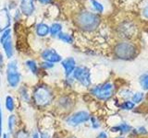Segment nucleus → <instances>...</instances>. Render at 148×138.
<instances>
[{"instance_id": "nucleus-11", "label": "nucleus", "mask_w": 148, "mask_h": 138, "mask_svg": "<svg viewBox=\"0 0 148 138\" xmlns=\"http://www.w3.org/2000/svg\"><path fill=\"white\" fill-rule=\"evenodd\" d=\"M20 8H21V12L23 15H25L27 17L32 16L35 9L34 0H21Z\"/></svg>"}, {"instance_id": "nucleus-38", "label": "nucleus", "mask_w": 148, "mask_h": 138, "mask_svg": "<svg viewBox=\"0 0 148 138\" xmlns=\"http://www.w3.org/2000/svg\"><path fill=\"white\" fill-rule=\"evenodd\" d=\"M1 138H9L8 133H3V135H2V137H1Z\"/></svg>"}, {"instance_id": "nucleus-20", "label": "nucleus", "mask_w": 148, "mask_h": 138, "mask_svg": "<svg viewBox=\"0 0 148 138\" xmlns=\"http://www.w3.org/2000/svg\"><path fill=\"white\" fill-rule=\"evenodd\" d=\"M139 83L142 87V89L143 90H147L148 91V73L143 74L140 76V79H139Z\"/></svg>"}, {"instance_id": "nucleus-25", "label": "nucleus", "mask_w": 148, "mask_h": 138, "mask_svg": "<svg viewBox=\"0 0 148 138\" xmlns=\"http://www.w3.org/2000/svg\"><path fill=\"white\" fill-rule=\"evenodd\" d=\"M90 2L92 3V7H94V8L95 9L96 11H98L100 13H102L104 11V7H103V5L100 4L99 2H97L96 0H90Z\"/></svg>"}, {"instance_id": "nucleus-6", "label": "nucleus", "mask_w": 148, "mask_h": 138, "mask_svg": "<svg viewBox=\"0 0 148 138\" xmlns=\"http://www.w3.org/2000/svg\"><path fill=\"white\" fill-rule=\"evenodd\" d=\"M72 76L74 79L77 80L82 87H89L92 84L90 69L86 66L76 67L72 74Z\"/></svg>"}, {"instance_id": "nucleus-33", "label": "nucleus", "mask_w": 148, "mask_h": 138, "mask_svg": "<svg viewBox=\"0 0 148 138\" xmlns=\"http://www.w3.org/2000/svg\"><path fill=\"white\" fill-rule=\"evenodd\" d=\"M40 138H50L49 135L46 132H43V133H40Z\"/></svg>"}, {"instance_id": "nucleus-37", "label": "nucleus", "mask_w": 148, "mask_h": 138, "mask_svg": "<svg viewBox=\"0 0 148 138\" xmlns=\"http://www.w3.org/2000/svg\"><path fill=\"white\" fill-rule=\"evenodd\" d=\"M38 1L40 3H42V4H48L51 1V0H38Z\"/></svg>"}, {"instance_id": "nucleus-18", "label": "nucleus", "mask_w": 148, "mask_h": 138, "mask_svg": "<svg viewBox=\"0 0 148 138\" xmlns=\"http://www.w3.org/2000/svg\"><path fill=\"white\" fill-rule=\"evenodd\" d=\"M5 106L6 109L8 110L9 112H12L15 110V101H14L13 98L11 96H7L6 100H5Z\"/></svg>"}, {"instance_id": "nucleus-14", "label": "nucleus", "mask_w": 148, "mask_h": 138, "mask_svg": "<svg viewBox=\"0 0 148 138\" xmlns=\"http://www.w3.org/2000/svg\"><path fill=\"white\" fill-rule=\"evenodd\" d=\"M132 128L131 125H129L126 122H122L119 124V125H115L113 127H111L110 131L113 133H120L122 135H125V133H128L130 132H132Z\"/></svg>"}, {"instance_id": "nucleus-16", "label": "nucleus", "mask_w": 148, "mask_h": 138, "mask_svg": "<svg viewBox=\"0 0 148 138\" xmlns=\"http://www.w3.org/2000/svg\"><path fill=\"white\" fill-rule=\"evenodd\" d=\"M25 66L26 67L29 69V71L34 74V75H37L38 74V71H39V68H38V64L37 63L34 61V60H27L25 62Z\"/></svg>"}, {"instance_id": "nucleus-22", "label": "nucleus", "mask_w": 148, "mask_h": 138, "mask_svg": "<svg viewBox=\"0 0 148 138\" xmlns=\"http://www.w3.org/2000/svg\"><path fill=\"white\" fill-rule=\"evenodd\" d=\"M15 125H16V116L14 114H11L8 119V127L9 133H13Z\"/></svg>"}, {"instance_id": "nucleus-23", "label": "nucleus", "mask_w": 148, "mask_h": 138, "mask_svg": "<svg viewBox=\"0 0 148 138\" xmlns=\"http://www.w3.org/2000/svg\"><path fill=\"white\" fill-rule=\"evenodd\" d=\"M145 98V95H143V92H136V93L132 94V101L134 104H138L141 103L142 100Z\"/></svg>"}, {"instance_id": "nucleus-8", "label": "nucleus", "mask_w": 148, "mask_h": 138, "mask_svg": "<svg viewBox=\"0 0 148 138\" xmlns=\"http://www.w3.org/2000/svg\"><path fill=\"white\" fill-rule=\"evenodd\" d=\"M41 57L42 59L45 62H49V63H59L62 61V57L57 51L52 48H48L44 50L43 52L41 53Z\"/></svg>"}, {"instance_id": "nucleus-7", "label": "nucleus", "mask_w": 148, "mask_h": 138, "mask_svg": "<svg viewBox=\"0 0 148 138\" xmlns=\"http://www.w3.org/2000/svg\"><path fill=\"white\" fill-rule=\"evenodd\" d=\"M90 118L91 115L88 112H86V110H79V112L73 113L69 117H68L66 122L69 125L75 127L90 121Z\"/></svg>"}, {"instance_id": "nucleus-28", "label": "nucleus", "mask_w": 148, "mask_h": 138, "mask_svg": "<svg viewBox=\"0 0 148 138\" xmlns=\"http://www.w3.org/2000/svg\"><path fill=\"white\" fill-rule=\"evenodd\" d=\"M59 103H60V105L62 106V107H69V105H71V100H69V99H68V98H62V99H60V100H59Z\"/></svg>"}, {"instance_id": "nucleus-4", "label": "nucleus", "mask_w": 148, "mask_h": 138, "mask_svg": "<svg viewBox=\"0 0 148 138\" xmlns=\"http://www.w3.org/2000/svg\"><path fill=\"white\" fill-rule=\"evenodd\" d=\"M115 87L112 83L105 82L103 84L97 85L95 87H92L90 89V93L95 96L96 99L99 100H108L111 99V97L114 95Z\"/></svg>"}, {"instance_id": "nucleus-3", "label": "nucleus", "mask_w": 148, "mask_h": 138, "mask_svg": "<svg viewBox=\"0 0 148 138\" xmlns=\"http://www.w3.org/2000/svg\"><path fill=\"white\" fill-rule=\"evenodd\" d=\"M115 56L121 60H131L137 54V48L133 43L130 41H120L114 47Z\"/></svg>"}, {"instance_id": "nucleus-40", "label": "nucleus", "mask_w": 148, "mask_h": 138, "mask_svg": "<svg viewBox=\"0 0 148 138\" xmlns=\"http://www.w3.org/2000/svg\"><path fill=\"white\" fill-rule=\"evenodd\" d=\"M71 138H76V137H71Z\"/></svg>"}, {"instance_id": "nucleus-32", "label": "nucleus", "mask_w": 148, "mask_h": 138, "mask_svg": "<svg viewBox=\"0 0 148 138\" xmlns=\"http://www.w3.org/2000/svg\"><path fill=\"white\" fill-rule=\"evenodd\" d=\"M96 138H108V135H106V133L103 131V132H100L98 133V135L96 136Z\"/></svg>"}, {"instance_id": "nucleus-34", "label": "nucleus", "mask_w": 148, "mask_h": 138, "mask_svg": "<svg viewBox=\"0 0 148 138\" xmlns=\"http://www.w3.org/2000/svg\"><path fill=\"white\" fill-rule=\"evenodd\" d=\"M3 63H4V61H3V55H2L1 53H0V70H2V68H3Z\"/></svg>"}, {"instance_id": "nucleus-19", "label": "nucleus", "mask_w": 148, "mask_h": 138, "mask_svg": "<svg viewBox=\"0 0 148 138\" xmlns=\"http://www.w3.org/2000/svg\"><path fill=\"white\" fill-rule=\"evenodd\" d=\"M58 38L60 41H62L63 43H73L72 37L69 34H68V33H64V32H62V31L58 35Z\"/></svg>"}, {"instance_id": "nucleus-31", "label": "nucleus", "mask_w": 148, "mask_h": 138, "mask_svg": "<svg viewBox=\"0 0 148 138\" xmlns=\"http://www.w3.org/2000/svg\"><path fill=\"white\" fill-rule=\"evenodd\" d=\"M136 131V133H140V135H146L147 133V130H146V128L145 127H143V126H141V127H139Z\"/></svg>"}, {"instance_id": "nucleus-24", "label": "nucleus", "mask_w": 148, "mask_h": 138, "mask_svg": "<svg viewBox=\"0 0 148 138\" xmlns=\"http://www.w3.org/2000/svg\"><path fill=\"white\" fill-rule=\"evenodd\" d=\"M11 30L10 29H8L6 30H4L3 32H1V35H0V43L1 45L6 41L8 38L11 37Z\"/></svg>"}, {"instance_id": "nucleus-35", "label": "nucleus", "mask_w": 148, "mask_h": 138, "mask_svg": "<svg viewBox=\"0 0 148 138\" xmlns=\"http://www.w3.org/2000/svg\"><path fill=\"white\" fill-rule=\"evenodd\" d=\"M143 16H145V18H148V7L146 8H145V10H143Z\"/></svg>"}, {"instance_id": "nucleus-15", "label": "nucleus", "mask_w": 148, "mask_h": 138, "mask_svg": "<svg viewBox=\"0 0 148 138\" xmlns=\"http://www.w3.org/2000/svg\"><path fill=\"white\" fill-rule=\"evenodd\" d=\"M35 32L37 36L39 37H45L49 34L50 32V27L48 25H46L45 23H38L35 27Z\"/></svg>"}, {"instance_id": "nucleus-21", "label": "nucleus", "mask_w": 148, "mask_h": 138, "mask_svg": "<svg viewBox=\"0 0 148 138\" xmlns=\"http://www.w3.org/2000/svg\"><path fill=\"white\" fill-rule=\"evenodd\" d=\"M134 107H135V104L130 99L123 101V102L119 105V108L124 110H132V109H134Z\"/></svg>"}, {"instance_id": "nucleus-27", "label": "nucleus", "mask_w": 148, "mask_h": 138, "mask_svg": "<svg viewBox=\"0 0 148 138\" xmlns=\"http://www.w3.org/2000/svg\"><path fill=\"white\" fill-rule=\"evenodd\" d=\"M120 96H121L123 99H125L126 100H128L130 98H132V92L131 90H129V89H123V90L121 91V94H120Z\"/></svg>"}, {"instance_id": "nucleus-5", "label": "nucleus", "mask_w": 148, "mask_h": 138, "mask_svg": "<svg viewBox=\"0 0 148 138\" xmlns=\"http://www.w3.org/2000/svg\"><path fill=\"white\" fill-rule=\"evenodd\" d=\"M7 81L8 86L12 89H15L20 84L21 74L18 72L16 61H10L7 64Z\"/></svg>"}, {"instance_id": "nucleus-12", "label": "nucleus", "mask_w": 148, "mask_h": 138, "mask_svg": "<svg viewBox=\"0 0 148 138\" xmlns=\"http://www.w3.org/2000/svg\"><path fill=\"white\" fill-rule=\"evenodd\" d=\"M119 30L120 34L125 38H128V37L132 36V34L135 32V27L132 23H123L119 27Z\"/></svg>"}, {"instance_id": "nucleus-29", "label": "nucleus", "mask_w": 148, "mask_h": 138, "mask_svg": "<svg viewBox=\"0 0 148 138\" xmlns=\"http://www.w3.org/2000/svg\"><path fill=\"white\" fill-rule=\"evenodd\" d=\"M3 135V112H2V108L1 104H0V138Z\"/></svg>"}, {"instance_id": "nucleus-26", "label": "nucleus", "mask_w": 148, "mask_h": 138, "mask_svg": "<svg viewBox=\"0 0 148 138\" xmlns=\"http://www.w3.org/2000/svg\"><path fill=\"white\" fill-rule=\"evenodd\" d=\"M90 121H91V124H92V129H98L100 127V122L95 117L91 116Z\"/></svg>"}, {"instance_id": "nucleus-1", "label": "nucleus", "mask_w": 148, "mask_h": 138, "mask_svg": "<svg viewBox=\"0 0 148 138\" xmlns=\"http://www.w3.org/2000/svg\"><path fill=\"white\" fill-rule=\"evenodd\" d=\"M76 24L77 26L85 31L95 30L100 24L99 17L89 11H82L78 14L76 17Z\"/></svg>"}, {"instance_id": "nucleus-39", "label": "nucleus", "mask_w": 148, "mask_h": 138, "mask_svg": "<svg viewBox=\"0 0 148 138\" xmlns=\"http://www.w3.org/2000/svg\"><path fill=\"white\" fill-rule=\"evenodd\" d=\"M117 138H123V137H117Z\"/></svg>"}, {"instance_id": "nucleus-36", "label": "nucleus", "mask_w": 148, "mask_h": 138, "mask_svg": "<svg viewBox=\"0 0 148 138\" xmlns=\"http://www.w3.org/2000/svg\"><path fill=\"white\" fill-rule=\"evenodd\" d=\"M32 138H40V135H39V133H32Z\"/></svg>"}, {"instance_id": "nucleus-9", "label": "nucleus", "mask_w": 148, "mask_h": 138, "mask_svg": "<svg viewBox=\"0 0 148 138\" xmlns=\"http://www.w3.org/2000/svg\"><path fill=\"white\" fill-rule=\"evenodd\" d=\"M11 25V18L8 8L0 9V32L9 29Z\"/></svg>"}, {"instance_id": "nucleus-17", "label": "nucleus", "mask_w": 148, "mask_h": 138, "mask_svg": "<svg viewBox=\"0 0 148 138\" xmlns=\"http://www.w3.org/2000/svg\"><path fill=\"white\" fill-rule=\"evenodd\" d=\"M62 30V26L59 23H53L52 25L50 26V35L52 37L58 36Z\"/></svg>"}, {"instance_id": "nucleus-10", "label": "nucleus", "mask_w": 148, "mask_h": 138, "mask_svg": "<svg viewBox=\"0 0 148 138\" xmlns=\"http://www.w3.org/2000/svg\"><path fill=\"white\" fill-rule=\"evenodd\" d=\"M61 66L64 68L65 76L66 77L71 76L76 68V62L73 57H68L61 61Z\"/></svg>"}, {"instance_id": "nucleus-30", "label": "nucleus", "mask_w": 148, "mask_h": 138, "mask_svg": "<svg viewBox=\"0 0 148 138\" xmlns=\"http://www.w3.org/2000/svg\"><path fill=\"white\" fill-rule=\"evenodd\" d=\"M41 66L43 67L44 69H51L55 66V64L53 63H49V62H45L44 61L43 63L41 64Z\"/></svg>"}, {"instance_id": "nucleus-2", "label": "nucleus", "mask_w": 148, "mask_h": 138, "mask_svg": "<svg viewBox=\"0 0 148 138\" xmlns=\"http://www.w3.org/2000/svg\"><path fill=\"white\" fill-rule=\"evenodd\" d=\"M32 99L39 108L48 106L53 99V93L51 89L45 85L37 86L32 93Z\"/></svg>"}, {"instance_id": "nucleus-13", "label": "nucleus", "mask_w": 148, "mask_h": 138, "mask_svg": "<svg viewBox=\"0 0 148 138\" xmlns=\"http://www.w3.org/2000/svg\"><path fill=\"white\" fill-rule=\"evenodd\" d=\"M2 47L4 50V53L6 54V56L10 59L13 57V54H14V47H13V43H12V40H11V37L8 38L5 43L2 44Z\"/></svg>"}]
</instances>
